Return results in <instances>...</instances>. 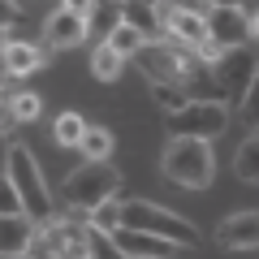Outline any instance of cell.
Here are the masks:
<instances>
[{"mask_svg": "<svg viewBox=\"0 0 259 259\" xmlns=\"http://www.w3.org/2000/svg\"><path fill=\"white\" fill-rule=\"evenodd\" d=\"M216 242L225 250H259V212H233L216 225Z\"/></svg>", "mask_w": 259, "mask_h": 259, "instance_id": "30bf717a", "label": "cell"}, {"mask_svg": "<svg viewBox=\"0 0 259 259\" xmlns=\"http://www.w3.org/2000/svg\"><path fill=\"white\" fill-rule=\"evenodd\" d=\"M9 108H13V121H39L44 100L35 91H18V95H9Z\"/></svg>", "mask_w": 259, "mask_h": 259, "instance_id": "603a6c76", "label": "cell"}, {"mask_svg": "<svg viewBox=\"0 0 259 259\" xmlns=\"http://www.w3.org/2000/svg\"><path fill=\"white\" fill-rule=\"evenodd\" d=\"M112 238H117V246L125 250V259H168V250H173V242L139 233V229H112Z\"/></svg>", "mask_w": 259, "mask_h": 259, "instance_id": "9a60e30c", "label": "cell"}, {"mask_svg": "<svg viewBox=\"0 0 259 259\" xmlns=\"http://www.w3.org/2000/svg\"><path fill=\"white\" fill-rule=\"evenodd\" d=\"M203 22H207V39H216L221 48H242L250 13L246 9H233V5H207Z\"/></svg>", "mask_w": 259, "mask_h": 259, "instance_id": "9c48e42d", "label": "cell"}, {"mask_svg": "<svg viewBox=\"0 0 259 259\" xmlns=\"http://www.w3.org/2000/svg\"><path fill=\"white\" fill-rule=\"evenodd\" d=\"M151 95L160 100V108L164 112H173V108H182L190 95H186V87H151Z\"/></svg>", "mask_w": 259, "mask_h": 259, "instance_id": "d4e9b609", "label": "cell"}, {"mask_svg": "<svg viewBox=\"0 0 259 259\" xmlns=\"http://www.w3.org/2000/svg\"><path fill=\"white\" fill-rule=\"evenodd\" d=\"M238 112H242V121H246L250 130H259V69H255V78H250V87L242 91Z\"/></svg>", "mask_w": 259, "mask_h": 259, "instance_id": "cb8c5ba5", "label": "cell"}, {"mask_svg": "<svg viewBox=\"0 0 259 259\" xmlns=\"http://www.w3.org/2000/svg\"><path fill=\"white\" fill-rule=\"evenodd\" d=\"M13 212H22V199H18V190H13V182L0 173V216H13Z\"/></svg>", "mask_w": 259, "mask_h": 259, "instance_id": "484cf974", "label": "cell"}, {"mask_svg": "<svg viewBox=\"0 0 259 259\" xmlns=\"http://www.w3.org/2000/svg\"><path fill=\"white\" fill-rule=\"evenodd\" d=\"M233 173L242 182H259V130H250V139H242V147L233 151Z\"/></svg>", "mask_w": 259, "mask_h": 259, "instance_id": "e0dca14e", "label": "cell"}, {"mask_svg": "<svg viewBox=\"0 0 259 259\" xmlns=\"http://www.w3.org/2000/svg\"><path fill=\"white\" fill-rule=\"evenodd\" d=\"M5 177L13 182V190H18V199H22V212L35 225H48L56 216L52 190H48V182H44V168H39L35 151H30L26 143H9V147H5Z\"/></svg>", "mask_w": 259, "mask_h": 259, "instance_id": "7a4b0ae2", "label": "cell"}, {"mask_svg": "<svg viewBox=\"0 0 259 259\" xmlns=\"http://www.w3.org/2000/svg\"><path fill=\"white\" fill-rule=\"evenodd\" d=\"M246 39H259V13H250V22H246Z\"/></svg>", "mask_w": 259, "mask_h": 259, "instance_id": "4dcf8cb0", "label": "cell"}, {"mask_svg": "<svg viewBox=\"0 0 259 259\" xmlns=\"http://www.w3.org/2000/svg\"><path fill=\"white\" fill-rule=\"evenodd\" d=\"M121 229L151 233V238H164L173 246H199V225H190L186 216L168 212V207L151 203V199H130V203H121Z\"/></svg>", "mask_w": 259, "mask_h": 259, "instance_id": "5b68a950", "label": "cell"}, {"mask_svg": "<svg viewBox=\"0 0 259 259\" xmlns=\"http://www.w3.org/2000/svg\"><path fill=\"white\" fill-rule=\"evenodd\" d=\"M5 78L9 74H5V39H0V82H5Z\"/></svg>", "mask_w": 259, "mask_h": 259, "instance_id": "d6a6232c", "label": "cell"}, {"mask_svg": "<svg viewBox=\"0 0 259 259\" xmlns=\"http://www.w3.org/2000/svg\"><path fill=\"white\" fill-rule=\"evenodd\" d=\"M87 35H91V22H87L82 13H69L65 5L52 9L48 22H44V44L52 48V52H74V48L87 44Z\"/></svg>", "mask_w": 259, "mask_h": 259, "instance_id": "ba28073f", "label": "cell"}, {"mask_svg": "<svg viewBox=\"0 0 259 259\" xmlns=\"http://www.w3.org/2000/svg\"><path fill=\"white\" fill-rule=\"evenodd\" d=\"M82 134H87V121L78 117V112H61V117H56V125H52V139L61 143V147H78V143H82Z\"/></svg>", "mask_w": 259, "mask_h": 259, "instance_id": "ffe728a7", "label": "cell"}, {"mask_svg": "<svg viewBox=\"0 0 259 259\" xmlns=\"http://www.w3.org/2000/svg\"><path fill=\"white\" fill-rule=\"evenodd\" d=\"M0 259H5V255H0Z\"/></svg>", "mask_w": 259, "mask_h": 259, "instance_id": "d590c367", "label": "cell"}, {"mask_svg": "<svg viewBox=\"0 0 259 259\" xmlns=\"http://www.w3.org/2000/svg\"><path fill=\"white\" fill-rule=\"evenodd\" d=\"M130 61H139V74L147 78V87H186L190 100H221V95H212L207 87H199V69H203V65H199L194 48H186V44L147 39Z\"/></svg>", "mask_w": 259, "mask_h": 259, "instance_id": "6da1fadb", "label": "cell"}, {"mask_svg": "<svg viewBox=\"0 0 259 259\" xmlns=\"http://www.w3.org/2000/svg\"><path fill=\"white\" fill-rule=\"evenodd\" d=\"M61 5H65V9H69V13H82L87 22H91V13L100 9V0H61Z\"/></svg>", "mask_w": 259, "mask_h": 259, "instance_id": "83f0119b", "label": "cell"}, {"mask_svg": "<svg viewBox=\"0 0 259 259\" xmlns=\"http://www.w3.org/2000/svg\"><path fill=\"white\" fill-rule=\"evenodd\" d=\"M13 5H18V9H22V13H26V9H30V5H35V0H13Z\"/></svg>", "mask_w": 259, "mask_h": 259, "instance_id": "836d02e7", "label": "cell"}, {"mask_svg": "<svg viewBox=\"0 0 259 259\" xmlns=\"http://www.w3.org/2000/svg\"><path fill=\"white\" fill-rule=\"evenodd\" d=\"M30 238H35V221H30L26 212L0 216V255H5V259H18V255H26Z\"/></svg>", "mask_w": 259, "mask_h": 259, "instance_id": "5bb4252c", "label": "cell"}, {"mask_svg": "<svg viewBox=\"0 0 259 259\" xmlns=\"http://www.w3.org/2000/svg\"><path fill=\"white\" fill-rule=\"evenodd\" d=\"M18 259H35V255H18Z\"/></svg>", "mask_w": 259, "mask_h": 259, "instance_id": "e575fe53", "label": "cell"}, {"mask_svg": "<svg viewBox=\"0 0 259 259\" xmlns=\"http://www.w3.org/2000/svg\"><path fill=\"white\" fill-rule=\"evenodd\" d=\"M121 65H125V56H117L108 44H100L91 52V74L100 78V82H117V78H121Z\"/></svg>", "mask_w": 259, "mask_h": 259, "instance_id": "d6986e66", "label": "cell"}, {"mask_svg": "<svg viewBox=\"0 0 259 259\" xmlns=\"http://www.w3.org/2000/svg\"><path fill=\"white\" fill-rule=\"evenodd\" d=\"M168 9H182V13H207V0H164Z\"/></svg>", "mask_w": 259, "mask_h": 259, "instance_id": "f1b7e54d", "label": "cell"}, {"mask_svg": "<svg viewBox=\"0 0 259 259\" xmlns=\"http://www.w3.org/2000/svg\"><path fill=\"white\" fill-rule=\"evenodd\" d=\"M87 225H91V229H104V233L121 229V203H117V199H108V203L91 207V212H87Z\"/></svg>", "mask_w": 259, "mask_h": 259, "instance_id": "7402d4cb", "label": "cell"}, {"mask_svg": "<svg viewBox=\"0 0 259 259\" xmlns=\"http://www.w3.org/2000/svg\"><path fill=\"white\" fill-rule=\"evenodd\" d=\"M48 69V44H30V39H5V74L9 78H30Z\"/></svg>", "mask_w": 259, "mask_h": 259, "instance_id": "8fae6325", "label": "cell"}, {"mask_svg": "<svg viewBox=\"0 0 259 259\" xmlns=\"http://www.w3.org/2000/svg\"><path fill=\"white\" fill-rule=\"evenodd\" d=\"M160 13H164V39H173V44H203L207 39V22L203 13H182V9H168L164 0H160Z\"/></svg>", "mask_w": 259, "mask_h": 259, "instance_id": "4fadbf2b", "label": "cell"}, {"mask_svg": "<svg viewBox=\"0 0 259 259\" xmlns=\"http://www.w3.org/2000/svg\"><path fill=\"white\" fill-rule=\"evenodd\" d=\"M87 255H91V259H125V250L117 246V238H112V233L91 229V225H87Z\"/></svg>", "mask_w": 259, "mask_h": 259, "instance_id": "44dd1931", "label": "cell"}, {"mask_svg": "<svg viewBox=\"0 0 259 259\" xmlns=\"http://www.w3.org/2000/svg\"><path fill=\"white\" fill-rule=\"evenodd\" d=\"M160 173L186 190H207L216 177V151L207 139H168L160 151Z\"/></svg>", "mask_w": 259, "mask_h": 259, "instance_id": "3957f363", "label": "cell"}, {"mask_svg": "<svg viewBox=\"0 0 259 259\" xmlns=\"http://www.w3.org/2000/svg\"><path fill=\"white\" fill-rule=\"evenodd\" d=\"M9 125H13V108H9V95L0 91V134H9Z\"/></svg>", "mask_w": 259, "mask_h": 259, "instance_id": "f546056e", "label": "cell"}, {"mask_svg": "<svg viewBox=\"0 0 259 259\" xmlns=\"http://www.w3.org/2000/svg\"><path fill=\"white\" fill-rule=\"evenodd\" d=\"M207 69H212V82H216V91H221V95L242 100V91L250 87V78H255V69H259V56L250 52L246 44H242V48H225L221 61L207 65Z\"/></svg>", "mask_w": 259, "mask_h": 259, "instance_id": "52a82bcc", "label": "cell"}, {"mask_svg": "<svg viewBox=\"0 0 259 259\" xmlns=\"http://www.w3.org/2000/svg\"><path fill=\"white\" fill-rule=\"evenodd\" d=\"M22 18H26V13H22L18 5H13V0H0V30H5V26H13V22H22Z\"/></svg>", "mask_w": 259, "mask_h": 259, "instance_id": "4316f807", "label": "cell"}, {"mask_svg": "<svg viewBox=\"0 0 259 259\" xmlns=\"http://www.w3.org/2000/svg\"><path fill=\"white\" fill-rule=\"evenodd\" d=\"M229 125V104L225 100H186L182 108L164 112V134L168 139H221Z\"/></svg>", "mask_w": 259, "mask_h": 259, "instance_id": "8992f818", "label": "cell"}, {"mask_svg": "<svg viewBox=\"0 0 259 259\" xmlns=\"http://www.w3.org/2000/svg\"><path fill=\"white\" fill-rule=\"evenodd\" d=\"M117 13L125 26H134L143 39H164V13L160 0H117Z\"/></svg>", "mask_w": 259, "mask_h": 259, "instance_id": "7c38bea8", "label": "cell"}, {"mask_svg": "<svg viewBox=\"0 0 259 259\" xmlns=\"http://www.w3.org/2000/svg\"><path fill=\"white\" fill-rule=\"evenodd\" d=\"M207 5H233V9H246V0H207Z\"/></svg>", "mask_w": 259, "mask_h": 259, "instance_id": "1f68e13d", "label": "cell"}, {"mask_svg": "<svg viewBox=\"0 0 259 259\" xmlns=\"http://www.w3.org/2000/svg\"><path fill=\"white\" fill-rule=\"evenodd\" d=\"M112 147H117V134L108 125H87L82 143H78L82 160H112Z\"/></svg>", "mask_w": 259, "mask_h": 259, "instance_id": "2e32d148", "label": "cell"}, {"mask_svg": "<svg viewBox=\"0 0 259 259\" xmlns=\"http://www.w3.org/2000/svg\"><path fill=\"white\" fill-rule=\"evenodd\" d=\"M104 44H108V48H112L117 56H125V61H130V56L139 52V48L147 44V39H143L139 30H134V26H125V22H117V26H112L108 35H104Z\"/></svg>", "mask_w": 259, "mask_h": 259, "instance_id": "ac0fdd59", "label": "cell"}, {"mask_svg": "<svg viewBox=\"0 0 259 259\" xmlns=\"http://www.w3.org/2000/svg\"><path fill=\"white\" fill-rule=\"evenodd\" d=\"M117 190H121V173L112 168V160H82L74 173L65 177L61 199H65L69 212H82V216H87L91 207L117 199Z\"/></svg>", "mask_w": 259, "mask_h": 259, "instance_id": "277c9868", "label": "cell"}]
</instances>
